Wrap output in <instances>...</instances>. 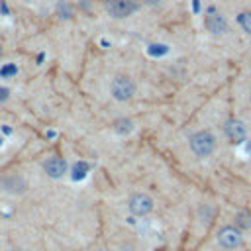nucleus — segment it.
I'll return each instance as SVG.
<instances>
[{
    "label": "nucleus",
    "instance_id": "obj_8",
    "mask_svg": "<svg viewBox=\"0 0 251 251\" xmlns=\"http://www.w3.org/2000/svg\"><path fill=\"white\" fill-rule=\"evenodd\" d=\"M43 169L47 173V176L51 178H61L65 173H67V161L63 157H49L45 163H43Z\"/></svg>",
    "mask_w": 251,
    "mask_h": 251
},
{
    "label": "nucleus",
    "instance_id": "obj_9",
    "mask_svg": "<svg viewBox=\"0 0 251 251\" xmlns=\"http://www.w3.org/2000/svg\"><path fill=\"white\" fill-rule=\"evenodd\" d=\"M0 186L6 190V192H12V194H22L25 192L27 188V182L20 176V175H8L4 178H0Z\"/></svg>",
    "mask_w": 251,
    "mask_h": 251
},
{
    "label": "nucleus",
    "instance_id": "obj_14",
    "mask_svg": "<svg viewBox=\"0 0 251 251\" xmlns=\"http://www.w3.org/2000/svg\"><path fill=\"white\" fill-rule=\"evenodd\" d=\"M16 73H18V67L12 65V63H10V65H4V67L0 69V75H2V76H12V75H16Z\"/></svg>",
    "mask_w": 251,
    "mask_h": 251
},
{
    "label": "nucleus",
    "instance_id": "obj_18",
    "mask_svg": "<svg viewBox=\"0 0 251 251\" xmlns=\"http://www.w3.org/2000/svg\"><path fill=\"white\" fill-rule=\"evenodd\" d=\"M0 57H2V47H0Z\"/></svg>",
    "mask_w": 251,
    "mask_h": 251
},
{
    "label": "nucleus",
    "instance_id": "obj_15",
    "mask_svg": "<svg viewBox=\"0 0 251 251\" xmlns=\"http://www.w3.org/2000/svg\"><path fill=\"white\" fill-rule=\"evenodd\" d=\"M153 55H163V53H167L169 49H167V45H151V49H149Z\"/></svg>",
    "mask_w": 251,
    "mask_h": 251
},
{
    "label": "nucleus",
    "instance_id": "obj_12",
    "mask_svg": "<svg viewBox=\"0 0 251 251\" xmlns=\"http://www.w3.org/2000/svg\"><path fill=\"white\" fill-rule=\"evenodd\" d=\"M237 24L241 25V29H243L245 33L251 35V12H241V14L237 16Z\"/></svg>",
    "mask_w": 251,
    "mask_h": 251
},
{
    "label": "nucleus",
    "instance_id": "obj_4",
    "mask_svg": "<svg viewBox=\"0 0 251 251\" xmlns=\"http://www.w3.org/2000/svg\"><path fill=\"white\" fill-rule=\"evenodd\" d=\"M127 208H129V212H131L133 216H137V218L147 216V214H151V210H153V198H151L149 194H145V192H135V194L129 196Z\"/></svg>",
    "mask_w": 251,
    "mask_h": 251
},
{
    "label": "nucleus",
    "instance_id": "obj_11",
    "mask_svg": "<svg viewBox=\"0 0 251 251\" xmlns=\"http://www.w3.org/2000/svg\"><path fill=\"white\" fill-rule=\"evenodd\" d=\"M235 227H237L239 231L249 229V227H251V214H249V212H237V214H235Z\"/></svg>",
    "mask_w": 251,
    "mask_h": 251
},
{
    "label": "nucleus",
    "instance_id": "obj_5",
    "mask_svg": "<svg viewBox=\"0 0 251 251\" xmlns=\"http://www.w3.org/2000/svg\"><path fill=\"white\" fill-rule=\"evenodd\" d=\"M104 4H106V12L112 18H118V20L127 18L137 10L135 0H104Z\"/></svg>",
    "mask_w": 251,
    "mask_h": 251
},
{
    "label": "nucleus",
    "instance_id": "obj_16",
    "mask_svg": "<svg viewBox=\"0 0 251 251\" xmlns=\"http://www.w3.org/2000/svg\"><path fill=\"white\" fill-rule=\"evenodd\" d=\"M8 96H10V90L6 86H0V102H6Z\"/></svg>",
    "mask_w": 251,
    "mask_h": 251
},
{
    "label": "nucleus",
    "instance_id": "obj_10",
    "mask_svg": "<svg viewBox=\"0 0 251 251\" xmlns=\"http://www.w3.org/2000/svg\"><path fill=\"white\" fill-rule=\"evenodd\" d=\"M133 129V122L129 120V118H118L116 122H114V131H118L120 135H126V133H129Z\"/></svg>",
    "mask_w": 251,
    "mask_h": 251
},
{
    "label": "nucleus",
    "instance_id": "obj_19",
    "mask_svg": "<svg viewBox=\"0 0 251 251\" xmlns=\"http://www.w3.org/2000/svg\"><path fill=\"white\" fill-rule=\"evenodd\" d=\"M249 100H251V94H249Z\"/></svg>",
    "mask_w": 251,
    "mask_h": 251
},
{
    "label": "nucleus",
    "instance_id": "obj_2",
    "mask_svg": "<svg viewBox=\"0 0 251 251\" xmlns=\"http://www.w3.org/2000/svg\"><path fill=\"white\" fill-rule=\"evenodd\" d=\"M110 92L118 102L131 100V96L135 94V82L127 75H118V76H114V80L110 84Z\"/></svg>",
    "mask_w": 251,
    "mask_h": 251
},
{
    "label": "nucleus",
    "instance_id": "obj_3",
    "mask_svg": "<svg viewBox=\"0 0 251 251\" xmlns=\"http://www.w3.org/2000/svg\"><path fill=\"white\" fill-rule=\"evenodd\" d=\"M216 241H218V245H220L224 251H233V249H237V247L241 245L243 235H241V231H239L235 226H224V227L218 231Z\"/></svg>",
    "mask_w": 251,
    "mask_h": 251
},
{
    "label": "nucleus",
    "instance_id": "obj_13",
    "mask_svg": "<svg viewBox=\"0 0 251 251\" xmlns=\"http://www.w3.org/2000/svg\"><path fill=\"white\" fill-rule=\"evenodd\" d=\"M86 171H88V165L86 163H76L75 167H73V178H82L84 175H86Z\"/></svg>",
    "mask_w": 251,
    "mask_h": 251
},
{
    "label": "nucleus",
    "instance_id": "obj_6",
    "mask_svg": "<svg viewBox=\"0 0 251 251\" xmlns=\"http://www.w3.org/2000/svg\"><path fill=\"white\" fill-rule=\"evenodd\" d=\"M204 25H206V29H208L210 33H214V35H222V33L227 31V22H226V18H224L222 14H218V12H214V8H210V14L204 18Z\"/></svg>",
    "mask_w": 251,
    "mask_h": 251
},
{
    "label": "nucleus",
    "instance_id": "obj_7",
    "mask_svg": "<svg viewBox=\"0 0 251 251\" xmlns=\"http://www.w3.org/2000/svg\"><path fill=\"white\" fill-rule=\"evenodd\" d=\"M226 135L229 137V141H233V143H241V141L245 139V135H247L245 124H243L241 120H235V118L227 120V122H226Z\"/></svg>",
    "mask_w": 251,
    "mask_h": 251
},
{
    "label": "nucleus",
    "instance_id": "obj_1",
    "mask_svg": "<svg viewBox=\"0 0 251 251\" xmlns=\"http://www.w3.org/2000/svg\"><path fill=\"white\" fill-rule=\"evenodd\" d=\"M190 149L196 157H210L216 149V137L208 129H200L190 137Z\"/></svg>",
    "mask_w": 251,
    "mask_h": 251
},
{
    "label": "nucleus",
    "instance_id": "obj_17",
    "mask_svg": "<svg viewBox=\"0 0 251 251\" xmlns=\"http://www.w3.org/2000/svg\"><path fill=\"white\" fill-rule=\"evenodd\" d=\"M163 0H143V4H147V6H157V4H161Z\"/></svg>",
    "mask_w": 251,
    "mask_h": 251
}]
</instances>
